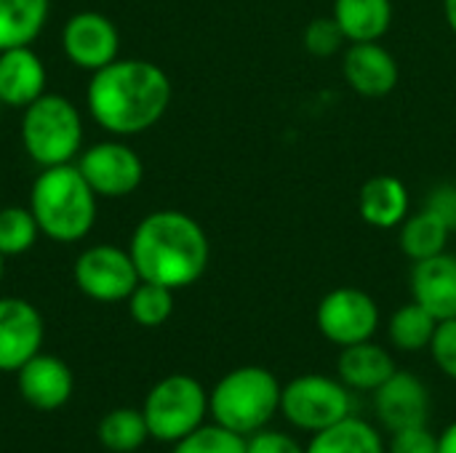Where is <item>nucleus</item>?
Instances as JSON below:
<instances>
[{
	"mask_svg": "<svg viewBox=\"0 0 456 453\" xmlns=\"http://www.w3.org/2000/svg\"><path fill=\"white\" fill-rule=\"evenodd\" d=\"M171 104L168 75L144 59H115L91 72L86 107L112 136H136L152 128Z\"/></svg>",
	"mask_w": 456,
	"mask_h": 453,
	"instance_id": "nucleus-1",
	"label": "nucleus"
},
{
	"mask_svg": "<svg viewBox=\"0 0 456 453\" xmlns=\"http://www.w3.org/2000/svg\"><path fill=\"white\" fill-rule=\"evenodd\" d=\"M128 254L142 280L176 291L203 278L211 246L192 216L182 211H155L136 224Z\"/></svg>",
	"mask_w": 456,
	"mask_h": 453,
	"instance_id": "nucleus-2",
	"label": "nucleus"
},
{
	"mask_svg": "<svg viewBox=\"0 0 456 453\" xmlns=\"http://www.w3.org/2000/svg\"><path fill=\"white\" fill-rule=\"evenodd\" d=\"M29 211L40 235L53 243H77L96 222V195L77 166H51L32 182Z\"/></svg>",
	"mask_w": 456,
	"mask_h": 453,
	"instance_id": "nucleus-3",
	"label": "nucleus"
},
{
	"mask_svg": "<svg viewBox=\"0 0 456 453\" xmlns=\"http://www.w3.org/2000/svg\"><path fill=\"white\" fill-rule=\"evenodd\" d=\"M281 392L275 374L262 366H243L216 382L208 395V414L224 430L248 438L281 411Z\"/></svg>",
	"mask_w": 456,
	"mask_h": 453,
	"instance_id": "nucleus-4",
	"label": "nucleus"
},
{
	"mask_svg": "<svg viewBox=\"0 0 456 453\" xmlns=\"http://www.w3.org/2000/svg\"><path fill=\"white\" fill-rule=\"evenodd\" d=\"M21 147L40 168L72 163L83 150L80 109L59 93H43L21 109Z\"/></svg>",
	"mask_w": 456,
	"mask_h": 453,
	"instance_id": "nucleus-5",
	"label": "nucleus"
},
{
	"mask_svg": "<svg viewBox=\"0 0 456 453\" xmlns=\"http://www.w3.org/2000/svg\"><path fill=\"white\" fill-rule=\"evenodd\" d=\"M152 441L176 443L195 433L208 414V392L187 374H171L160 379L142 406Z\"/></svg>",
	"mask_w": 456,
	"mask_h": 453,
	"instance_id": "nucleus-6",
	"label": "nucleus"
},
{
	"mask_svg": "<svg viewBox=\"0 0 456 453\" xmlns=\"http://www.w3.org/2000/svg\"><path fill=\"white\" fill-rule=\"evenodd\" d=\"M281 414L294 427L315 435L350 417V392L337 379L323 374H305L283 387Z\"/></svg>",
	"mask_w": 456,
	"mask_h": 453,
	"instance_id": "nucleus-7",
	"label": "nucleus"
},
{
	"mask_svg": "<svg viewBox=\"0 0 456 453\" xmlns=\"http://www.w3.org/2000/svg\"><path fill=\"white\" fill-rule=\"evenodd\" d=\"M72 280L83 296L102 304H115L126 302L142 278L128 251L118 246H91L75 259Z\"/></svg>",
	"mask_w": 456,
	"mask_h": 453,
	"instance_id": "nucleus-8",
	"label": "nucleus"
},
{
	"mask_svg": "<svg viewBox=\"0 0 456 453\" xmlns=\"http://www.w3.org/2000/svg\"><path fill=\"white\" fill-rule=\"evenodd\" d=\"M96 198L118 200L131 195L144 176L142 158L123 142L107 139L86 147L75 163Z\"/></svg>",
	"mask_w": 456,
	"mask_h": 453,
	"instance_id": "nucleus-9",
	"label": "nucleus"
},
{
	"mask_svg": "<svg viewBox=\"0 0 456 453\" xmlns=\"http://www.w3.org/2000/svg\"><path fill=\"white\" fill-rule=\"evenodd\" d=\"M318 331L339 344L350 347L358 342H369L379 326L377 302L361 288H337L326 294L318 304Z\"/></svg>",
	"mask_w": 456,
	"mask_h": 453,
	"instance_id": "nucleus-10",
	"label": "nucleus"
},
{
	"mask_svg": "<svg viewBox=\"0 0 456 453\" xmlns=\"http://www.w3.org/2000/svg\"><path fill=\"white\" fill-rule=\"evenodd\" d=\"M118 27L99 11L72 13L61 27V51L77 69L96 72L107 67L118 59Z\"/></svg>",
	"mask_w": 456,
	"mask_h": 453,
	"instance_id": "nucleus-11",
	"label": "nucleus"
},
{
	"mask_svg": "<svg viewBox=\"0 0 456 453\" xmlns=\"http://www.w3.org/2000/svg\"><path fill=\"white\" fill-rule=\"evenodd\" d=\"M45 323L40 310L19 296L0 299V371L16 374L43 350Z\"/></svg>",
	"mask_w": 456,
	"mask_h": 453,
	"instance_id": "nucleus-12",
	"label": "nucleus"
},
{
	"mask_svg": "<svg viewBox=\"0 0 456 453\" xmlns=\"http://www.w3.org/2000/svg\"><path fill=\"white\" fill-rule=\"evenodd\" d=\"M374 411L390 433L428 425L430 392L419 376L409 371H395L382 387L374 390Z\"/></svg>",
	"mask_w": 456,
	"mask_h": 453,
	"instance_id": "nucleus-13",
	"label": "nucleus"
},
{
	"mask_svg": "<svg viewBox=\"0 0 456 453\" xmlns=\"http://www.w3.org/2000/svg\"><path fill=\"white\" fill-rule=\"evenodd\" d=\"M16 387L27 406L37 411H56L69 403L75 379L64 360L37 352L16 371Z\"/></svg>",
	"mask_w": 456,
	"mask_h": 453,
	"instance_id": "nucleus-14",
	"label": "nucleus"
},
{
	"mask_svg": "<svg viewBox=\"0 0 456 453\" xmlns=\"http://www.w3.org/2000/svg\"><path fill=\"white\" fill-rule=\"evenodd\" d=\"M345 80L361 96L379 99L398 85V61L377 40L353 43L345 53Z\"/></svg>",
	"mask_w": 456,
	"mask_h": 453,
	"instance_id": "nucleus-15",
	"label": "nucleus"
},
{
	"mask_svg": "<svg viewBox=\"0 0 456 453\" xmlns=\"http://www.w3.org/2000/svg\"><path fill=\"white\" fill-rule=\"evenodd\" d=\"M45 64L29 45L0 51V104L29 107L45 93Z\"/></svg>",
	"mask_w": 456,
	"mask_h": 453,
	"instance_id": "nucleus-16",
	"label": "nucleus"
},
{
	"mask_svg": "<svg viewBox=\"0 0 456 453\" xmlns=\"http://www.w3.org/2000/svg\"><path fill=\"white\" fill-rule=\"evenodd\" d=\"M414 302L422 304L438 323L456 318V256L438 254L414 264L411 272Z\"/></svg>",
	"mask_w": 456,
	"mask_h": 453,
	"instance_id": "nucleus-17",
	"label": "nucleus"
},
{
	"mask_svg": "<svg viewBox=\"0 0 456 453\" xmlns=\"http://www.w3.org/2000/svg\"><path fill=\"white\" fill-rule=\"evenodd\" d=\"M337 371H339V382L345 387L361 390V392H374L398 368H395L393 355L385 347L371 344V339H369V342H358V344L342 347Z\"/></svg>",
	"mask_w": 456,
	"mask_h": 453,
	"instance_id": "nucleus-18",
	"label": "nucleus"
},
{
	"mask_svg": "<svg viewBox=\"0 0 456 453\" xmlns=\"http://www.w3.org/2000/svg\"><path fill=\"white\" fill-rule=\"evenodd\" d=\"M358 208L366 224L379 227V230H390L395 224H401L409 214V192L403 187L401 179L395 176H374L361 187V198H358Z\"/></svg>",
	"mask_w": 456,
	"mask_h": 453,
	"instance_id": "nucleus-19",
	"label": "nucleus"
},
{
	"mask_svg": "<svg viewBox=\"0 0 456 453\" xmlns=\"http://www.w3.org/2000/svg\"><path fill=\"white\" fill-rule=\"evenodd\" d=\"M334 19L350 43L379 40L393 21L390 0H334Z\"/></svg>",
	"mask_w": 456,
	"mask_h": 453,
	"instance_id": "nucleus-20",
	"label": "nucleus"
},
{
	"mask_svg": "<svg viewBox=\"0 0 456 453\" xmlns=\"http://www.w3.org/2000/svg\"><path fill=\"white\" fill-rule=\"evenodd\" d=\"M51 0H0V51L32 45L48 21Z\"/></svg>",
	"mask_w": 456,
	"mask_h": 453,
	"instance_id": "nucleus-21",
	"label": "nucleus"
},
{
	"mask_svg": "<svg viewBox=\"0 0 456 453\" xmlns=\"http://www.w3.org/2000/svg\"><path fill=\"white\" fill-rule=\"evenodd\" d=\"M305 453H385V443L369 422L347 417L315 433Z\"/></svg>",
	"mask_w": 456,
	"mask_h": 453,
	"instance_id": "nucleus-22",
	"label": "nucleus"
},
{
	"mask_svg": "<svg viewBox=\"0 0 456 453\" xmlns=\"http://www.w3.org/2000/svg\"><path fill=\"white\" fill-rule=\"evenodd\" d=\"M449 222L433 211V208H422L419 214L403 219V230H401V248L409 259L422 262L430 256L444 254L446 243H449Z\"/></svg>",
	"mask_w": 456,
	"mask_h": 453,
	"instance_id": "nucleus-23",
	"label": "nucleus"
},
{
	"mask_svg": "<svg viewBox=\"0 0 456 453\" xmlns=\"http://www.w3.org/2000/svg\"><path fill=\"white\" fill-rule=\"evenodd\" d=\"M99 443L112 453H131L142 449L150 438L144 414L136 409H115L96 427Z\"/></svg>",
	"mask_w": 456,
	"mask_h": 453,
	"instance_id": "nucleus-24",
	"label": "nucleus"
},
{
	"mask_svg": "<svg viewBox=\"0 0 456 453\" xmlns=\"http://www.w3.org/2000/svg\"><path fill=\"white\" fill-rule=\"evenodd\" d=\"M438 320L417 302L401 307L390 320V339L403 352H417L430 347Z\"/></svg>",
	"mask_w": 456,
	"mask_h": 453,
	"instance_id": "nucleus-25",
	"label": "nucleus"
},
{
	"mask_svg": "<svg viewBox=\"0 0 456 453\" xmlns=\"http://www.w3.org/2000/svg\"><path fill=\"white\" fill-rule=\"evenodd\" d=\"M126 302L134 323H139L142 328H158L174 312V291L150 280H139V286L131 291Z\"/></svg>",
	"mask_w": 456,
	"mask_h": 453,
	"instance_id": "nucleus-26",
	"label": "nucleus"
},
{
	"mask_svg": "<svg viewBox=\"0 0 456 453\" xmlns=\"http://www.w3.org/2000/svg\"><path fill=\"white\" fill-rule=\"evenodd\" d=\"M40 235V227L27 208L5 206L0 208V254L3 256H21L27 254Z\"/></svg>",
	"mask_w": 456,
	"mask_h": 453,
	"instance_id": "nucleus-27",
	"label": "nucleus"
},
{
	"mask_svg": "<svg viewBox=\"0 0 456 453\" xmlns=\"http://www.w3.org/2000/svg\"><path fill=\"white\" fill-rule=\"evenodd\" d=\"M171 453H246V438L222 425H200L195 433L174 443Z\"/></svg>",
	"mask_w": 456,
	"mask_h": 453,
	"instance_id": "nucleus-28",
	"label": "nucleus"
},
{
	"mask_svg": "<svg viewBox=\"0 0 456 453\" xmlns=\"http://www.w3.org/2000/svg\"><path fill=\"white\" fill-rule=\"evenodd\" d=\"M345 32H342V27L337 24V19L331 16H321V19H315V21H310L307 24V29H305V48L310 51V53H315V56H331V53H337L342 45H345Z\"/></svg>",
	"mask_w": 456,
	"mask_h": 453,
	"instance_id": "nucleus-29",
	"label": "nucleus"
},
{
	"mask_svg": "<svg viewBox=\"0 0 456 453\" xmlns=\"http://www.w3.org/2000/svg\"><path fill=\"white\" fill-rule=\"evenodd\" d=\"M430 352L436 366L456 382V318L441 320L436 326L433 342H430Z\"/></svg>",
	"mask_w": 456,
	"mask_h": 453,
	"instance_id": "nucleus-30",
	"label": "nucleus"
},
{
	"mask_svg": "<svg viewBox=\"0 0 456 453\" xmlns=\"http://www.w3.org/2000/svg\"><path fill=\"white\" fill-rule=\"evenodd\" d=\"M390 453H438V435L428 425L398 430L393 433Z\"/></svg>",
	"mask_w": 456,
	"mask_h": 453,
	"instance_id": "nucleus-31",
	"label": "nucleus"
},
{
	"mask_svg": "<svg viewBox=\"0 0 456 453\" xmlns=\"http://www.w3.org/2000/svg\"><path fill=\"white\" fill-rule=\"evenodd\" d=\"M246 453H305V449L291 435L265 427L246 438Z\"/></svg>",
	"mask_w": 456,
	"mask_h": 453,
	"instance_id": "nucleus-32",
	"label": "nucleus"
},
{
	"mask_svg": "<svg viewBox=\"0 0 456 453\" xmlns=\"http://www.w3.org/2000/svg\"><path fill=\"white\" fill-rule=\"evenodd\" d=\"M428 208H433V211H438L446 222H449V227L454 230L456 227V187H441V190H436L433 192V198H430V203H428Z\"/></svg>",
	"mask_w": 456,
	"mask_h": 453,
	"instance_id": "nucleus-33",
	"label": "nucleus"
},
{
	"mask_svg": "<svg viewBox=\"0 0 456 453\" xmlns=\"http://www.w3.org/2000/svg\"><path fill=\"white\" fill-rule=\"evenodd\" d=\"M438 453H456V422L438 435Z\"/></svg>",
	"mask_w": 456,
	"mask_h": 453,
	"instance_id": "nucleus-34",
	"label": "nucleus"
},
{
	"mask_svg": "<svg viewBox=\"0 0 456 453\" xmlns=\"http://www.w3.org/2000/svg\"><path fill=\"white\" fill-rule=\"evenodd\" d=\"M444 11H446V21L456 32V0H444Z\"/></svg>",
	"mask_w": 456,
	"mask_h": 453,
	"instance_id": "nucleus-35",
	"label": "nucleus"
},
{
	"mask_svg": "<svg viewBox=\"0 0 456 453\" xmlns=\"http://www.w3.org/2000/svg\"><path fill=\"white\" fill-rule=\"evenodd\" d=\"M3 272H5V256L0 254V280H3Z\"/></svg>",
	"mask_w": 456,
	"mask_h": 453,
	"instance_id": "nucleus-36",
	"label": "nucleus"
}]
</instances>
